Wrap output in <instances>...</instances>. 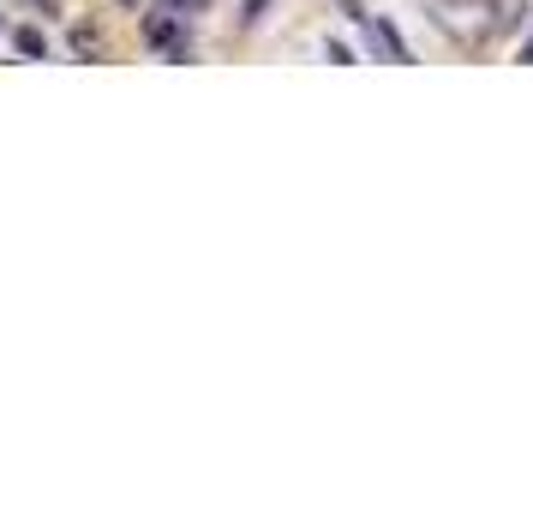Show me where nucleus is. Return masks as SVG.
Masks as SVG:
<instances>
[{
    "mask_svg": "<svg viewBox=\"0 0 533 515\" xmlns=\"http://www.w3.org/2000/svg\"><path fill=\"white\" fill-rule=\"evenodd\" d=\"M12 42H18V54H30V60H36V54H48V36H42V30H18Z\"/></svg>",
    "mask_w": 533,
    "mask_h": 515,
    "instance_id": "obj_1",
    "label": "nucleus"
},
{
    "mask_svg": "<svg viewBox=\"0 0 533 515\" xmlns=\"http://www.w3.org/2000/svg\"><path fill=\"white\" fill-rule=\"evenodd\" d=\"M522 60H533V36H528V42H522Z\"/></svg>",
    "mask_w": 533,
    "mask_h": 515,
    "instance_id": "obj_2",
    "label": "nucleus"
},
{
    "mask_svg": "<svg viewBox=\"0 0 533 515\" xmlns=\"http://www.w3.org/2000/svg\"><path fill=\"white\" fill-rule=\"evenodd\" d=\"M168 6H204V0H168Z\"/></svg>",
    "mask_w": 533,
    "mask_h": 515,
    "instance_id": "obj_3",
    "label": "nucleus"
},
{
    "mask_svg": "<svg viewBox=\"0 0 533 515\" xmlns=\"http://www.w3.org/2000/svg\"><path fill=\"white\" fill-rule=\"evenodd\" d=\"M120 6H138V0H120Z\"/></svg>",
    "mask_w": 533,
    "mask_h": 515,
    "instance_id": "obj_4",
    "label": "nucleus"
}]
</instances>
